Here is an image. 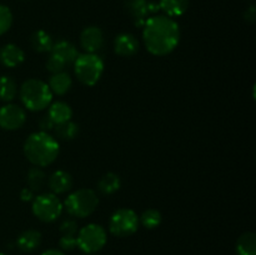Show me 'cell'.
<instances>
[{"label": "cell", "instance_id": "1", "mask_svg": "<svg viewBox=\"0 0 256 255\" xmlns=\"http://www.w3.org/2000/svg\"><path fill=\"white\" fill-rule=\"evenodd\" d=\"M179 24L166 15H152L142 26V40L145 48L155 56H165L176 49L179 45Z\"/></svg>", "mask_w": 256, "mask_h": 255}, {"label": "cell", "instance_id": "2", "mask_svg": "<svg viewBox=\"0 0 256 255\" xmlns=\"http://www.w3.org/2000/svg\"><path fill=\"white\" fill-rule=\"evenodd\" d=\"M59 142L49 132H38L24 142V155L34 166H49L59 156Z\"/></svg>", "mask_w": 256, "mask_h": 255}, {"label": "cell", "instance_id": "3", "mask_svg": "<svg viewBox=\"0 0 256 255\" xmlns=\"http://www.w3.org/2000/svg\"><path fill=\"white\" fill-rule=\"evenodd\" d=\"M19 94L22 105L30 112L46 109L52 100V92L48 84L39 79H28L22 82Z\"/></svg>", "mask_w": 256, "mask_h": 255}, {"label": "cell", "instance_id": "4", "mask_svg": "<svg viewBox=\"0 0 256 255\" xmlns=\"http://www.w3.org/2000/svg\"><path fill=\"white\" fill-rule=\"evenodd\" d=\"M99 205V198L92 189H79L68 195L65 199L64 209L68 214L74 218H88L96 210Z\"/></svg>", "mask_w": 256, "mask_h": 255}, {"label": "cell", "instance_id": "5", "mask_svg": "<svg viewBox=\"0 0 256 255\" xmlns=\"http://www.w3.org/2000/svg\"><path fill=\"white\" fill-rule=\"evenodd\" d=\"M74 72L82 84L92 86L99 82L104 72V62L98 54H79L74 62Z\"/></svg>", "mask_w": 256, "mask_h": 255}, {"label": "cell", "instance_id": "6", "mask_svg": "<svg viewBox=\"0 0 256 255\" xmlns=\"http://www.w3.org/2000/svg\"><path fill=\"white\" fill-rule=\"evenodd\" d=\"M108 240L106 232L99 224H88L78 232L76 244L82 252L88 255L95 254L105 246Z\"/></svg>", "mask_w": 256, "mask_h": 255}, {"label": "cell", "instance_id": "7", "mask_svg": "<svg viewBox=\"0 0 256 255\" xmlns=\"http://www.w3.org/2000/svg\"><path fill=\"white\" fill-rule=\"evenodd\" d=\"M62 202L52 192H44L32 199V214L42 222H52L62 215Z\"/></svg>", "mask_w": 256, "mask_h": 255}, {"label": "cell", "instance_id": "8", "mask_svg": "<svg viewBox=\"0 0 256 255\" xmlns=\"http://www.w3.org/2000/svg\"><path fill=\"white\" fill-rule=\"evenodd\" d=\"M139 224V216L134 210L122 208L110 216L109 232L114 236L126 238L136 232Z\"/></svg>", "mask_w": 256, "mask_h": 255}, {"label": "cell", "instance_id": "9", "mask_svg": "<svg viewBox=\"0 0 256 255\" xmlns=\"http://www.w3.org/2000/svg\"><path fill=\"white\" fill-rule=\"evenodd\" d=\"M26 122V112L16 104H6L0 108V128L4 130L20 129Z\"/></svg>", "mask_w": 256, "mask_h": 255}, {"label": "cell", "instance_id": "10", "mask_svg": "<svg viewBox=\"0 0 256 255\" xmlns=\"http://www.w3.org/2000/svg\"><path fill=\"white\" fill-rule=\"evenodd\" d=\"M104 44V34L99 26H86L80 34V46L85 52L96 54Z\"/></svg>", "mask_w": 256, "mask_h": 255}, {"label": "cell", "instance_id": "11", "mask_svg": "<svg viewBox=\"0 0 256 255\" xmlns=\"http://www.w3.org/2000/svg\"><path fill=\"white\" fill-rule=\"evenodd\" d=\"M139 40L130 32H122L114 40L115 54L122 58L132 56L139 50Z\"/></svg>", "mask_w": 256, "mask_h": 255}, {"label": "cell", "instance_id": "12", "mask_svg": "<svg viewBox=\"0 0 256 255\" xmlns=\"http://www.w3.org/2000/svg\"><path fill=\"white\" fill-rule=\"evenodd\" d=\"M125 9L134 20V24L136 26H144L145 22L150 15L149 0H126Z\"/></svg>", "mask_w": 256, "mask_h": 255}, {"label": "cell", "instance_id": "13", "mask_svg": "<svg viewBox=\"0 0 256 255\" xmlns=\"http://www.w3.org/2000/svg\"><path fill=\"white\" fill-rule=\"evenodd\" d=\"M48 186L52 194H65L72 188V178L65 170H56L48 179Z\"/></svg>", "mask_w": 256, "mask_h": 255}, {"label": "cell", "instance_id": "14", "mask_svg": "<svg viewBox=\"0 0 256 255\" xmlns=\"http://www.w3.org/2000/svg\"><path fill=\"white\" fill-rule=\"evenodd\" d=\"M25 60L22 48L15 44H5L0 48V62L6 68H16Z\"/></svg>", "mask_w": 256, "mask_h": 255}, {"label": "cell", "instance_id": "15", "mask_svg": "<svg viewBox=\"0 0 256 255\" xmlns=\"http://www.w3.org/2000/svg\"><path fill=\"white\" fill-rule=\"evenodd\" d=\"M50 52H52V55H55L60 60H62L66 65L72 64L79 56L76 46L68 40H60V42H54Z\"/></svg>", "mask_w": 256, "mask_h": 255}, {"label": "cell", "instance_id": "16", "mask_svg": "<svg viewBox=\"0 0 256 255\" xmlns=\"http://www.w3.org/2000/svg\"><path fill=\"white\" fill-rule=\"evenodd\" d=\"M42 244V234L38 230L28 229L22 232L16 239V246L22 252H32Z\"/></svg>", "mask_w": 256, "mask_h": 255}, {"label": "cell", "instance_id": "17", "mask_svg": "<svg viewBox=\"0 0 256 255\" xmlns=\"http://www.w3.org/2000/svg\"><path fill=\"white\" fill-rule=\"evenodd\" d=\"M72 85V76L65 72L52 74V76L49 78V82H48V86L52 95H65L70 90Z\"/></svg>", "mask_w": 256, "mask_h": 255}, {"label": "cell", "instance_id": "18", "mask_svg": "<svg viewBox=\"0 0 256 255\" xmlns=\"http://www.w3.org/2000/svg\"><path fill=\"white\" fill-rule=\"evenodd\" d=\"M48 116L52 120L55 125L60 124V122H68L72 120V110L70 105L65 102H55L52 105H49V112H48Z\"/></svg>", "mask_w": 256, "mask_h": 255}, {"label": "cell", "instance_id": "19", "mask_svg": "<svg viewBox=\"0 0 256 255\" xmlns=\"http://www.w3.org/2000/svg\"><path fill=\"white\" fill-rule=\"evenodd\" d=\"M190 5V0H160V10L169 18H176L184 14Z\"/></svg>", "mask_w": 256, "mask_h": 255}, {"label": "cell", "instance_id": "20", "mask_svg": "<svg viewBox=\"0 0 256 255\" xmlns=\"http://www.w3.org/2000/svg\"><path fill=\"white\" fill-rule=\"evenodd\" d=\"M30 45L36 52H49L54 45V42L49 32L45 30H36L30 36Z\"/></svg>", "mask_w": 256, "mask_h": 255}, {"label": "cell", "instance_id": "21", "mask_svg": "<svg viewBox=\"0 0 256 255\" xmlns=\"http://www.w3.org/2000/svg\"><path fill=\"white\" fill-rule=\"evenodd\" d=\"M122 186V180L120 176L115 172H106L100 178L98 182V190L102 195H112L116 192Z\"/></svg>", "mask_w": 256, "mask_h": 255}, {"label": "cell", "instance_id": "22", "mask_svg": "<svg viewBox=\"0 0 256 255\" xmlns=\"http://www.w3.org/2000/svg\"><path fill=\"white\" fill-rule=\"evenodd\" d=\"M238 255H256V235L248 232L240 235L236 242Z\"/></svg>", "mask_w": 256, "mask_h": 255}, {"label": "cell", "instance_id": "23", "mask_svg": "<svg viewBox=\"0 0 256 255\" xmlns=\"http://www.w3.org/2000/svg\"><path fill=\"white\" fill-rule=\"evenodd\" d=\"M46 180V175L42 172V168L32 166L26 172V184L28 188L32 192H40L42 189Z\"/></svg>", "mask_w": 256, "mask_h": 255}, {"label": "cell", "instance_id": "24", "mask_svg": "<svg viewBox=\"0 0 256 255\" xmlns=\"http://www.w3.org/2000/svg\"><path fill=\"white\" fill-rule=\"evenodd\" d=\"M18 94L16 82L12 78L8 75L0 76V100L5 102H10L15 99Z\"/></svg>", "mask_w": 256, "mask_h": 255}, {"label": "cell", "instance_id": "25", "mask_svg": "<svg viewBox=\"0 0 256 255\" xmlns=\"http://www.w3.org/2000/svg\"><path fill=\"white\" fill-rule=\"evenodd\" d=\"M55 134L62 140H72L79 134V125L76 122L68 120V122H60L54 126Z\"/></svg>", "mask_w": 256, "mask_h": 255}, {"label": "cell", "instance_id": "26", "mask_svg": "<svg viewBox=\"0 0 256 255\" xmlns=\"http://www.w3.org/2000/svg\"><path fill=\"white\" fill-rule=\"evenodd\" d=\"M162 212L156 209H148L145 210L139 218V222L146 229H156L162 224Z\"/></svg>", "mask_w": 256, "mask_h": 255}, {"label": "cell", "instance_id": "27", "mask_svg": "<svg viewBox=\"0 0 256 255\" xmlns=\"http://www.w3.org/2000/svg\"><path fill=\"white\" fill-rule=\"evenodd\" d=\"M12 25V12L6 5L0 4V35L5 34Z\"/></svg>", "mask_w": 256, "mask_h": 255}, {"label": "cell", "instance_id": "28", "mask_svg": "<svg viewBox=\"0 0 256 255\" xmlns=\"http://www.w3.org/2000/svg\"><path fill=\"white\" fill-rule=\"evenodd\" d=\"M65 62L62 60H60L59 58H56L55 55L50 54L49 59L46 60V70L52 74H56V72H64L65 69Z\"/></svg>", "mask_w": 256, "mask_h": 255}, {"label": "cell", "instance_id": "29", "mask_svg": "<svg viewBox=\"0 0 256 255\" xmlns=\"http://www.w3.org/2000/svg\"><path fill=\"white\" fill-rule=\"evenodd\" d=\"M78 232V222L74 219H65L64 222L60 224V232L62 235H72V236H76Z\"/></svg>", "mask_w": 256, "mask_h": 255}, {"label": "cell", "instance_id": "30", "mask_svg": "<svg viewBox=\"0 0 256 255\" xmlns=\"http://www.w3.org/2000/svg\"><path fill=\"white\" fill-rule=\"evenodd\" d=\"M59 246L64 252H72L75 248H78L76 236H72V235H62V238L59 240Z\"/></svg>", "mask_w": 256, "mask_h": 255}, {"label": "cell", "instance_id": "31", "mask_svg": "<svg viewBox=\"0 0 256 255\" xmlns=\"http://www.w3.org/2000/svg\"><path fill=\"white\" fill-rule=\"evenodd\" d=\"M39 126H40V129H42V132H48L49 130L54 129L55 124L52 122V120L48 116V115H45V116H42V119L39 120Z\"/></svg>", "mask_w": 256, "mask_h": 255}, {"label": "cell", "instance_id": "32", "mask_svg": "<svg viewBox=\"0 0 256 255\" xmlns=\"http://www.w3.org/2000/svg\"><path fill=\"white\" fill-rule=\"evenodd\" d=\"M244 19H245V22H249V24H254L255 20H256V8L254 4H252L246 10H245Z\"/></svg>", "mask_w": 256, "mask_h": 255}, {"label": "cell", "instance_id": "33", "mask_svg": "<svg viewBox=\"0 0 256 255\" xmlns=\"http://www.w3.org/2000/svg\"><path fill=\"white\" fill-rule=\"evenodd\" d=\"M34 198V192L30 190L29 188H24V189L20 192V199H22V202H32Z\"/></svg>", "mask_w": 256, "mask_h": 255}, {"label": "cell", "instance_id": "34", "mask_svg": "<svg viewBox=\"0 0 256 255\" xmlns=\"http://www.w3.org/2000/svg\"><path fill=\"white\" fill-rule=\"evenodd\" d=\"M42 255H65L62 250H58V249H48L42 252Z\"/></svg>", "mask_w": 256, "mask_h": 255}, {"label": "cell", "instance_id": "35", "mask_svg": "<svg viewBox=\"0 0 256 255\" xmlns=\"http://www.w3.org/2000/svg\"><path fill=\"white\" fill-rule=\"evenodd\" d=\"M0 255H6V254H4V252H0Z\"/></svg>", "mask_w": 256, "mask_h": 255}, {"label": "cell", "instance_id": "36", "mask_svg": "<svg viewBox=\"0 0 256 255\" xmlns=\"http://www.w3.org/2000/svg\"><path fill=\"white\" fill-rule=\"evenodd\" d=\"M92 255H94V254H92Z\"/></svg>", "mask_w": 256, "mask_h": 255}]
</instances>
